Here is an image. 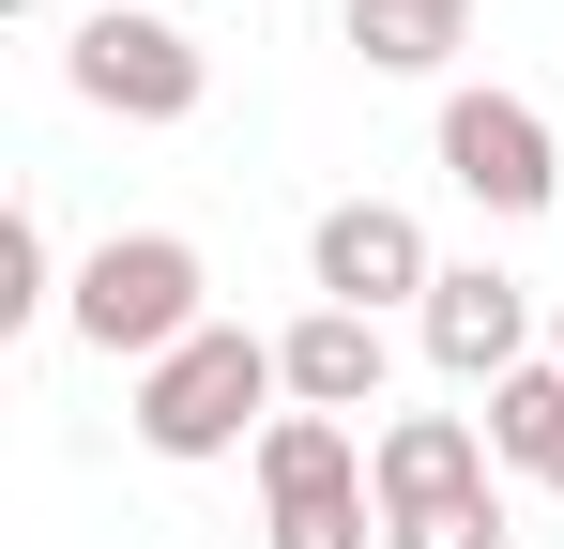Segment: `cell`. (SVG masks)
Masks as SVG:
<instances>
[{"mask_svg": "<svg viewBox=\"0 0 564 549\" xmlns=\"http://www.w3.org/2000/svg\"><path fill=\"white\" fill-rule=\"evenodd\" d=\"M290 412V366L275 336H245V321H198L169 366H138V397H122V428L169 458V473H214V458H260V428Z\"/></svg>", "mask_w": 564, "mask_h": 549, "instance_id": "obj_1", "label": "cell"}, {"mask_svg": "<svg viewBox=\"0 0 564 549\" xmlns=\"http://www.w3.org/2000/svg\"><path fill=\"white\" fill-rule=\"evenodd\" d=\"M198 321H214V260H198L184 229H107L93 260H77V290H62V336L107 352L122 381H138V366H169Z\"/></svg>", "mask_w": 564, "mask_h": 549, "instance_id": "obj_2", "label": "cell"}, {"mask_svg": "<svg viewBox=\"0 0 564 549\" xmlns=\"http://www.w3.org/2000/svg\"><path fill=\"white\" fill-rule=\"evenodd\" d=\"M245 473H260V535H245V549H381L367 443H351L336 412H275Z\"/></svg>", "mask_w": 564, "mask_h": 549, "instance_id": "obj_3", "label": "cell"}, {"mask_svg": "<svg viewBox=\"0 0 564 549\" xmlns=\"http://www.w3.org/2000/svg\"><path fill=\"white\" fill-rule=\"evenodd\" d=\"M427 138H443V183H458L488 229H519V214H550V198H564V138H550V107H534V92H503V77H458Z\"/></svg>", "mask_w": 564, "mask_h": 549, "instance_id": "obj_4", "label": "cell"}, {"mask_svg": "<svg viewBox=\"0 0 564 549\" xmlns=\"http://www.w3.org/2000/svg\"><path fill=\"white\" fill-rule=\"evenodd\" d=\"M412 336H427V366H443L458 397H503L519 366L550 352V290H519L503 260H443V290L412 305Z\"/></svg>", "mask_w": 564, "mask_h": 549, "instance_id": "obj_5", "label": "cell"}, {"mask_svg": "<svg viewBox=\"0 0 564 549\" xmlns=\"http://www.w3.org/2000/svg\"><path fill=\"white\" fill-rule=\"evenodd\" d=\"M305 290H321V305L397 321V305H427V290H443V245H427V214H412V198H321V229H305Z\"/></svg>", "mask_w": 564, "mask_h": 549, "instance_id": "obj_6", "label": "cell"}, {"mask_svg": "<svg viewBox=\"0 0 564 549\" xmlns=\"http://www.w3.org/2000/svg\"><path fill=\"white\" fill-rule=\"evenodd\" d=\"M62 92H77L93 122H198L214 62H198L169 15H77V46H62Z\"/></svg>", "mask_w": 564, "mask_h": 549, "instance_id": "obj_7", "label": "cell"}, {"mask_svg": "<svg viewBox=\"0 0 564 549\" xmlns=\"http://www.w3.org/2000/svg\"><path fill=\"white\" fill-rule=\"evenodd\" d=\"M367 488H381V535H397V519H443V504H488V488H503L488 412H381L367 428Z\"/></svg>", "mask_w": 564, "mask_h": 549, "instance_id": "obj_8", "label": "cell"}, {"mask_svg": "<svg viewBox=\"0 0 564 549\" xmlns=\"http://www.w3.org/2000/svg\"><path fill=\"white\" fill-rule=\"evenodd\" d=\"M275 366H290V412H336L351 428V412H381V381H397V336H381L367 305H305L275 336Z\"/></svg>", "mask_w": 564, "mask_h": 549, "instance_id": "obj_9", "label": "cell"}, {"mask_svg": "<svg viewBox=\"0 0 564 549\" xmlns=\"http://www.w3.org/2000/svg\"><path fill=\"white\" fill-rule=\"evenodd\" d=\"M336 31H351L367 77H443V62L473 46V0H351Z\"/></svg>", "mask_w": 564, "mask_h": 549, "instance_id": "obj_10", "label": "cell"}, {"mask_svg": "<svg viewBox=\"0 0 564 549\" xmlns=\"http://www.w3.org/2000/svg\"><path fill=\"white\" fill-rule=\"evenodd\" d=\"M488 458H503V473H534V488H564V366H550V352L488 397Z\"/></svg>", "mask_w": 564, "mask_h": 549, "instance_id": "obj_11", "label": "cell"}, {"mask_svg": "<svg viewBox=\"0 0 564 549\" xmlns=\"http://www.w3.org/2000/svg\"><path fill=\"white\" fill-rule=\"evenodd\" d=\"M62 290H77V274L46 245V214L15 198V214H0V336H15V321H62Z\"/></svg>", "mask_w": 564, "mask_h": 549, "instance_id": "obj_12", "label": "cell"}, {"mask_svg": "<svg viewBox=\"0 0 564 549\" xmlns=\"http://www.w3.org/2000/svg\"><path fill=\"white\" fill-rule=\"evenodd\" d=\"M381 549H519V519H503V488H488V504H443V519H397Z\"/></svg>", "mask_w": 564, "mask_h": 549, "instance_id": "obj_13", "label": "cell"}, {"mask_svg": "<svg viewBox=\"0 0 564 549\" xmlns=\"http://www.w3.org/2000/svg\"><path fill=\"white\" fill-rule=\"evenodd\" d=\"M93 15H169V0H93Z\"/></svg>", "mask_w": 564, "mask_h": 549, "instance_id": "obj_14", "label": "cell"}, {"mask_svg": "<svg viewBox=\"0 0 564 549\" xmlns=\"http://www.w3.org/2000/svg\"><path fill=\"white\" fill-rule=\"evenodd\" d=\"M550 366H564V290H550Z\"/></svg>", "mask_w": 564, "mask_h": 549, "instance_id": "obj_15", "label": "cell"}]
</instances>
